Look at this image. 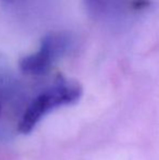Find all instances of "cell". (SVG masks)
Here are the masks:
<instances>
[{"label": "cell", "mask_w": 159, "mask_h": 160, "mask_svg": "<svg viewBox=\"0 0 159 160\" xmlns=\"http://www.w3.org/2000/svg\"><path fill=\"white\" fill-rule=\"evenodd\" d=\"M1 1L4 2V3H7V4H12V3H15L17 0H1Z\"/></svg>", "instance_id": "obj_5"}, {"label": "cell", "mask_w": 159, "mask_h": 160, "mask_svg": "<svg viewBox=\"0 0 159 160\" xmlns=\"http://www.w3.org/2000/svg\"><path fill=\"white\" fill-rule=\"evenodd\" d=\"M73 45V38L64 32L48 33L42 38L39 48L35 52L20 60V69L28 75H44L62 58Z\"/></svg>", "instance_id": "obj_2"}, {"label": "cell", "mask_w": 159, "mask_h": 160, "mask_svg": "<svg viewBox=\"0 0 159 160\" xmlns=\"http://www.w3.org/2000/svg\"><path fill=\"white\" fill-rule=\"evenodd\" d=\"M20 94V86L17 80L0 70V113L7 102L12 101Z\"/></svg>", "instance_id": "obj_3"}, {"label": "cell", "mask_w": 159, "mask_h": 160, "mask_svg": "<svg viewBox=\"0 0 159 160\" xmlns=\"http://www.w3.org/2000/svg\"><path fill=\"white\" fill-rule=\"evenodd\" d=\"M83 95V88L74 80L60 78L45 88L26 107L17 124L21 134H28L37 124L55 109L77 103Z\"/></svg>", "instance_id": "obj_1"}, {"label": "cell", "mask_w": 159, "mask_h": 160, "mask_svg": "<svg viewBox=\"0 0 159 160\" xmlns=\"http://www.w3.org/2000/svg\"><path fill=\"white\" fill-rule=\"evenodd\" d=\"M88 10L93 13H98L104 9L108 0H84Z\"/></svg>", "instance_id": "obj_4"}]
</instances>
